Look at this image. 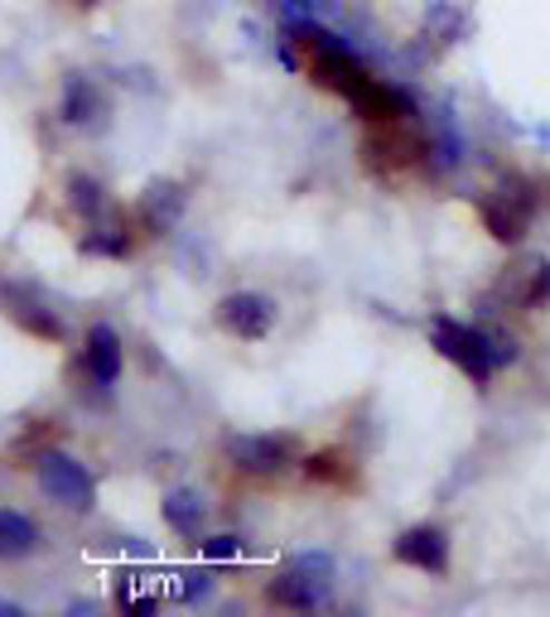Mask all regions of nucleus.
I'll list each match as a JSON object with an SVG mask.
<instances>
[{"label": "nucleus", "instance_id": "nucleus-16", "mask_svg": "<svg viewBox=\"0 0 550 617\" xmlns=\"http://www.w3.org/2000/svg\"><path fill=\"white\" fill-rule=\"evenodd\" d=\"M198 550H203V560H237L242 540L237 536H208V540H198Z\"/></svg>", "mask_w": 550, "mask_h": 617}, {"label": "nucleus", "instance_id": "nucleus-12", "mask_svg": "<svg viewBox=\"0 0 550 617\" xmlns=\"http://www.w3.org/2000/svg\"><path fill=\"white\" fill-rule=\"evenodd\" d=\"M87 111H92V87L87 78H68V92H63V121L68 126H82Z\"/></svg>", "mask_w": 550, "mask_h": 617}, {"label": "nucleus", "instance_id": "nucleus-18", "mask_svg": "<svg viewBox=\"0 0 550 617\" xmlns=\"http://www.w3.org/2000/svg\"><path fill=\"white\" fill-rule=\"evenodd\" d=\"M78 6H97V0H78Z\"/></svg>", "mask_w": 550, "mask_h": 617}, {"label": "nucleus", "instance_id": "nucleus-6", "mask_svg": "<svg viewBox=\"0 0 550 617\" xmlns=\"http://www.w3.org/2000/svg\"><path fill=\"white\" fill-rule=\"evenodd\" d=\"M289 453H295V444L281 434H232L227 439V459L246 468V473H275V468L289 463Z\"/></svg>", "mask_w": 550, "mask_h": 617}, {"label": "nucleus", "instance_id": "nucleus-8", "mask_svg": "<svg viewBox=\"0 0 550 617\" xmlns=\"http://www.w3.org/2000/svg\"><path fill=\"white\" fill-rule=\"evenodd\" d=\"M87 372H92L97 386H116V376H121V362H126V347L121 337H116L111 323H97L92 333H87Z\"/></svg>", "mask_w": 550, "mask_h": 617}, {"label": "nucleus", "instance_id": "nucleus-10", "mask_svg": "<svg viewBox=\"0 0 550 617\" xmlns=\"http://www.w3.org/2000/svg\"><path fill=\"white\" fill-rule=\"evenodd\" d=\"M203 497L198 492H188V488H179V492H169L165 497V521L174 526L179 536H198L203 531Z\"/></svg>", "mask_w": 550, "mask_h": 617}, {"label": "nucleus", "instance_id": "nucleus-11", "mask_svg": "<svg viewBox=\"0 0 550 617\" xmlns=\"http://www.w3.org/2000/svg\"><path fill=\"white\" fill-rule=\"evenodd\" d=\"M507 290H512V304H521V308L546 304L550 300V266H546V261H536V266L517 271V285H512V275H507Z\"/></svg>", "mask_w": 550, "mask_h": 617}, {"label": "nucleus", "instance_id": "nucleus-9", "mask_svg": "<svg viewBox=\"0 0 550 617\" xmlns=\"http://www.w3.org/2000/svg\"><path fill=\"white\" fill-rule=\"evenodd\" d=\"M39 546V526L24 517V511L0 507V560H24Z\"/></svg>", "mask_w": 550, "mask_h": 617}, {"label": "nucleus", "instance_id": "nucleus-7", "mask_svg": "<svg viewBox=\"0 0 550 617\" xmlns=\"http://www.w3.org/2000/svg\"><path fill=\"white\" fill-rule=\"evenodd\" d=\"M391 555H396L401 565L420 569V575H444L449 569V540L440 526H411V531L391 546Z\"/></svg>", "mask_w": 550, "mask_h": 617}, {"label": "nucleus", "instance_id": "nucleus-13", "mask_svg": "<svg viewBox=\"0 0 550 617\" xmlns=\"http://www.w3.org/2000/svg\"><path fill=\"white\" fill-rule=\"evenodd\" d=\"M68 203L78 213H87V217L101 213V184L87 179V174H72V179H68Z\"/></svg>", "mask_w": 550, "mask_h": 617}, {"label": "nucleus", "instance_id": "nucleus-17", "mask_svg": "<svg viewBox=\"0 0 550 617\" xmlns=\"http://www.w3.org/2000/svg\"><path fill=\"white\" fill-rule=\"evenodd\" d=\"M0 617H20V604H10V598H0Z\"/></svg>", "mask_w": 550, "mask_h": 617}, {"label": "nucleus", "instance_id": "nucleus-5", "mask_svg": "<svg viewBox=\"0 0 550 617\" xmlns=\"http://www.w3.org/2000/svg\"><path fill=\"white\" fill-rule=\"evenodd\" d=\"M531 208H536V198L517 194V188H498V194H488L483 203H478V213H483V223H488V232L498 242H521V237H527Z\"/></svg>", "mask_w": 550, "mask_h": 617}, {"label": "nucleus", "instance_id": "nucleus-14", "mask_svg": "<svg viewBox=\"0 0 550 617\" xmlns=\"http://www.w3.org/2000/svg\"><path fill=\"white\" fill-rule=\"evenodd\" d=\"M82 252H87V256H126L130 242H126V232H87V237H82Z\"/></svg>", "mask_w": 550, "mask_h": 617}, {"label": "nucleus", "instance_id": "nucleus-2", "mask_svg": "<svg viewBox=\"0 0 550 617\" xmlns=\"http://www.w3.org/2000/svg\"><path fill=\"white\" fill-rule=\"evenodd\" d=\"M328 575H333V560L328 555H299L295 565L285 569V575H275L266 584V598L281 608H295V613H310L324 604L328 594Z\"/></svg>", "mask_w": 550, "mask_h": 617}, {"label": "nucleus", "instance_id": "nucleus-1", "mask_svg": "<svg viewBox=\"0 0 550 617\" xmlns=\"http://www.w3.org/2000/svg\"><path fill=\"white\" fill-rule=\"evenodd\" d=\"M35 478H39L43 497L58 502V507H68V511H92V502H97L92 473H87V468L63 449H43L35 459Z\"/></svg>", "mask_w": 550, "mask_h": 617}, {"label": "nucleus", "instance_id": "nucleus-15", "mask_svg": "<svg viewBox=\"0 0 550 617\" xmlns=\"http://www.w3.org/2000/svg\"><path fill=\"white\" fill-rule=\"evenodd\" d=\"M304 473H310V478H324V482H338V478H347V468H343V453H314V459H304Z\"/></svg>", "mask_w": 550, "mask_h": 617}, {"label": "nucleus", "instance_id": "nucleus-4", "mask_svg": "<svg viewBox=\"0 0 550 617\" xmlns=\"http://www.w3.org/2000/svg\"><path fill=\"white\" fill-rule=\"evenodd\" d=\"M217 323H223L232 337H246V343H256V337L271 333L275 304H271L266 295H252V290H242V295L217 300Z\"/></svg>", "mask_w": 550, "mask_h": 617}, {"label": "nucleus", "instance_id": "nucleus-3", "mask_svg": "<svg viewBox=\"0 0 550 617\" xmlns=\"http://www.w3.org/2000/svg\"><path fill=\"white\" fill-rule=\"evenodd\" d=\"M430 337H434V347H440V358L454 362L473 386H483V381L492 376V366H498V362H492V352H488V333H478V329H469V323H459V319H434Z\"/></svg>", "mask_w": 550, "mask_h": 617}]
</instances>
